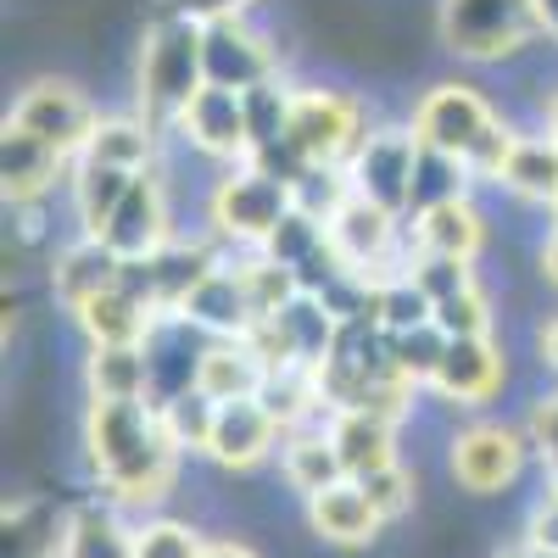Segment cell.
<instances>
[{
	"mask_svg": "<svg viewBox=\"0 0 558 558\" xmlns=\"http://www.w3.org/2000/svg\"><path fill=\"white\" fill-rule=\"evenodd\" d=\"M84 458L118 508H157L179 481V447L162 430L157 402H84Z\"/></svg>",
	"mask_w": 558,
	"mask_h": 558,
	"instance_id": "cell-1",
	"label": "cell"
},
{
	"mask_svg": "<svg viewBox=\"0 0 558 558\" xmlns=\"http://www.w3.org/2000/svg\"><path fill=\"white\" fill-rule=\"evenodd\" d=\"M547 223H558V207H553V213H547Z\"/></svg>",
	"mask_w": 558,
	"mask_h": 558,
	"instance_id": "cell-49",
	"label": "cell"
},
{
	"mask_svg": "<svg viewBox=\"0 0 558 558\" xmlns=\"http://www.w3.org/2000/svg\"><path fill=\"white\" fill-rule=\"evenodd\" d=\"M492 191L514 196L520 207H536V213L558 207V134L547 123H520L514 129Z\"/></svg>",
	"mask_w": 558,
	"mask_h": 558,
	"instance_id": "cell-17",
	"label": "cell"
},
{
	"mask_svg": "<svg viewBox=\"0 0 558 558\" xmlns=\"http://www.w3.org/2000/svg\"><path fill=\"white\" fill-rule=\"evenodd\" d=\"M68 173L73 157H62L57 146H45L17 123H0V191H7L12 213L45 207L57 191H68Z\"/></svg>",
	"mask_w": 558,
	"mask_h": 558,
	"instance_id": "cell-16",
	"label": "cell"
},
{
	"mask_svg": "<svg viewBox=\"0 0 558 558\" xmlns=\"http://www.w3.org/2000/svg\"><path fill=\"white\" fill-rule=\"evenodd\" d=\"M368 101L357 89L341 84H296L291 96V123H286V146L307 168H347L352 151L368 134Z\"/></svg>",
	"mask_w": 558,
	"mask_h": 558,
	"instance_id": "cell-7",
	"label": "cell"
},
{
	"mask_svg": "<svg viewBox=\"0 0 558 558\" xmlns=\"http://www.w3.org/2000/svg\"><path fill=\"white\" fill-rule=\"evenodd\" d=\"M96 118H101V107L84 96V84H78V78H57V73L28 78L17 96H12V107H7V123L28 129L34 140L57 146V151L73 157V162H78V151H84L89 129H96Z\"/></svg>",
	"mask_w": 558,
	"mask_h": 558,
	"instance_id": "cell-9",
	"label": "cell"
},
{
	"mask_svg": "<svg viewBox=\"0 0 558 558\" xmlns=\"http://www.w3.org/2000/svg\"><path fill=\"white\" fill-rule=\"evenodd\" d=\"M408 246H413V252H430V257L481 263V252L492 246V218H486V207H481V191L413 213V218H408Z\"/></svg>",
	"mask_w": 558,
	"mask_h": 558,
	"instance_id": "cell-18",
	"label": "cell"
},
{
	"mask_svg": "<svg viewBox=\"0 0 558 558\" xmlns=\"http://www.w3.org/2000/svg\"><path fill=\"white\" fill-rule=\"evenodd\" d=\"M202 558H263L257 547H246V542H207V553Z\"/></svg>",
	"mask_w": 558,
	"mask_h": 558,
	"instance_id": "cell-46",
	"label": "cell"
},
{
	"mask_svg": "<svg viewBox=\"0 0 558 558\" xmlns=\"http://www.w3.org/2000/svg\"><path fill=\"white\" fill-rule=\"evenodd\" d=\"M207 536L184 520H140L134 525V558H202Z\"/></svg>",
	"mask_w": 558,
	"mask_h": 558,
	"instance_id": "cell-37",
	"label": "cell"
},
{
	"mask_svg": "<svg viewBox=\"0 0 558 558\" xmlns=\"http://www.w3.org/2000/svg\"><path fill=\"white\" fill-rule=\"evenodd\" d=\"M441 352H447V336L436 330V318H430V324H418V330L386 336V357H391V368H397V380H408L413 391H425V386H430Z\"/></svg>",
	"mask_w": 558,
	"mask_h": 558,
	"instance_id": "cell-35",
	"label": "cell"
},
{
	"mask_svg": "<svg viewBox=\"0 0 558 558\" xmlns=\"http://www.w3.org/2000/svg\"><path fill=\"white\" fill-rule=\"evenodd\" d=\"M84 397L96 402H151L146 347H84Z\"/></svg>",
	"mask_w": 558,
	"mask_h": 558,
	"instance_id": "cell-29",
	"label": "cell"
},
{
	"mask_svg": "<svg viewBox=\"0 0 558 558\" xmlns=\"http://www.w3.org/2000/svg\"><path fill=\"white\" fill-rule=\"evenodd\" d=\"M536 123H547V129L558 134V84H553L547 96H542V107H536Z\"/></svg>",
	"mask_w": 558,
	"mask_h": 558,
	"instance_id": "cell-47",
	"label": "cell"
},
{
	"mask_svg": "<svg viewBox=\"0 0 558 558\" xmlns=\"http://www.w3.org/2000/svg\"><path fill=\"white\" fill-rule=\"evenodd\" d=\"M173 146H184L191 157H202L207 168H235L252 162V118H246V96L223 84H202L191 107L173 118Z\"/></svg>",
	"mask_w": 558,
	"mask_h": 558,
	"instance_id": "cell-10",
	"label": "cell"
},
{
	"mask_svg": "<svg viewBox=\"0 0 558 558\" xmlns=\"http://www.w3.org/2000/svg\"><path fill=\"white\" fill-rule=\"evenodd\" d=\"M536 363L547 368V375L558 380V313L536 324Z\"/></svg>",
	"mask_w": 558,
	"mask_h": 558,
	"instance_id": "cell-44",
	"label": "cell"
},
{
	"mask_svg": "<svg viewBox=\"0 0 558 558\" xmlns=\"http://www.w3.org/2000/svg\"><path fill=\"white\" fill-rule=\"evenodd\" d=\"M279 475H286V486H291L302 502H307V497H318L324 486L347 481V470H341V452H336L330 430H324V425L291 430V436H286V447H279Z\"/></svg>",
	"mask_w": 558,
	"mask_h": 558,
	"instance_id": "cell-30",
	"label": "cell"
},
{
	"mask_svg": "<svg viewBox=\"0 0 558 558\" xmlns=\"http://www.w3.org/2000/svg\"><path fill=\"white\" fill-rule=\"evenodd\" d=\"M413 168H418V134L408 129V118H375L347 162V179H352V196H368L408 218Z\"/></svg>",
	"mask_w": 558,
	"mask_h": 558,
	"instance_id": "cell-11",
	"label": "cell"
},
{
	"mask_svg": "<svg viewBox=\"0 0 558 558\" xmlns=\"http://www.w3.org/2000/svg\"><path fill=\"white\" fill-rule=\"evenodd\" d=\"M430 313H436V302L413 286L408 268L391 274V279H380V286H368V318H375L386 336L418 330V324H430Z\"/></svg>",
	"mask_w": 558,
	"mask_h": 558,
	"instance_id": "cell-33",
	"label": "cell"
},
{
	"mask_svg": "<svg viewBox=\"0 0 558 558\" xmlns=\"http://www.w3.org/2000/svg\"><path fill=\"white\" fill-rule=\"evenodd\" d=\"M168 146H173L168 129H157L146 112L123 107V112H101L96 118V129H89L78 157L101 162V168H123V173H151V168H162Z\"/></svg>",
	"mask_w": 558,
	"mask_h": 558,
	"instance_id": "cell-20",
	"label": "cell"
},
{
	"mask_svg": "<svg viewBox=\"0 0 558 558\" xmlns=\"http://www.w3.org/2000/svg\"><path fill=\"white\" fill-rule=\"evenodd\" d=\"M531 452L536 447H531L525 425L470 418V425L452 430V441H447V470H452V481L470 492V497H497V492H508V486L525 475Z\"/></svg>",
	"mask_w": 558,
	"mask_h": 558,
	"instance_id": "cell-8",
	"label": "cell"
},
{
	"mask_svg": "<svg viewBox=\"0 0 558 558\" xmlns=\"http://www.w3.org/2000/svg\"><path fill=\"white\" fill-rule=\"evenodd\" d=\"M279 447H286V425L257 397L218 402V425H213V447H207V458L218 470H257Z\"/></svg>",
	"mask_w": 558,
	"mask_h": 558,
	"instance_id": "cell-21",
	"label": "cell"
},
{
	"mask_svg": "<svg viewBox=\"0 0 558 558\" xmlns=\"http://www.w3.org/2000/svg\"><path fill=\"white\" fill-rule=\"evenodd\" d=\"M179 318H184V324H196V330H202L207 341H223V336H252V330H257V307H252V296H246V279H241L235 257L223 252V263L202 279V286H196L191 296H184Z\"/></svg>",
	"mask_w": 558,
	"mask_h": 558,
	"instance_id": "cell-22",
	"label": "cell"
},
{
	"mask_svg": "<svg viewBox=\"0 0 558 558\" xmlns=\"http://www.w3.org/2000/svg\"><path fill=\"white\" fill-rule=\"evenodd\" d=\"M363 492H368V502H375V514L391 525V520H402L408 508H413V475L402 470V458L397 463H386V470H375V475H363L357 481Z\"/></svg>",
	"mask_w": 558,
	"mask_h": 558,
	"instance_id": "cell-39",
	"label": "cell"
},
{
	"mask_svg": "<svg viewBox=\"0 0 558 558\" xmlns=\"http://www.w3.org/2000/svg\"><path fill=\"white\" fill-rule=\"evenodd\" d=\"M307 525L318 542H330V547H368L380 536V514H375V502H368V492L347 475L336 486H324L318 497H307Z\"/></svg>",
	"mask_w": 558,
	"mask_h": 558,
	"instance_id": "cell-25",
	"label": "cell"
},
{
	"mask_svg": "<svg viewBox=\"0 0 558 558\" xmlns=\"http://www.w3.org/2000/svg\"><path fill=\"white\" fill-rule=\"evenodd\" d=\"M207 84L202 62V23L179 12H151L134 45V73H129V107L146 112L157 129L173 134V118L191 107V96Z\"/></svg>",
	"mask_w": 558,
	"mask_h": 558,
	"instance_id": "cell-3",
	"label": "cell"
},
{
	"mask_svg": "<svg viewBox=\"0 0 558 558\" xmlns=\"http://www.w3.org/2000/svg\"><path fill=\"white\" fill-rule=\"evenodd\" d=\"M202 62H207V84L223 89H257L286 73V51L274 45L268 28H257V12L202 23Z\"/></svg>",
	"mask_w": 558,
	"mask_h": 558,
	"instance_id": "cell-12",
	"label": "cell"
},
{
	"mask_svg": "<svg viewBox=\"0 0 558 558\" xmlns=\"http://www.w3.org/2000/svg\"><path fill=\"white\" fill-rule=\"evenodd\" d=\"M324 430H330V441L341 452V470L352 481L397 463V418L380 413V408H330Z\"/></svg>",
	"mask_w": 558,
	"mask_h": 558,
	"instance_id": "cell-24",
	"label": "cell"
},
{
	"mask_svg": "<svg viewBox=\"0 0 558 558\" xmlns=\"http://www.w3.org/2000/svg\"><path fill=\"white\" fill-rule=\"evenodd\" d=\"M508 386V347L492 336H458L447 341L441 363H436V375H430V397L447 402V408H463V413H475L486 402H497Z\"/></svg>",
	"mask_w": 558,
	"mask_h": 558,
	"instance_id": "cell-15",
	"label": "cell"
},
{
	"mask_svg": "<svg viewBox=\"0 0 558 558\" xmlns=\"http://www.w3.org/2000/svg\"><path fill=\"white\" fill-rule=\"evenodd\" d=\"M324 241H330V257L347 279L357 286H380V279L402 274L413 246H408V218L368 202V196H347L330 218H324Z\"/></svg>",
	"mask_w": 558,
	"mask_h": 558,
	"instance_id": "cell-6",
	"label": "cell"
},
{
	"mask_svg": "<svg viewBox=\"0 0 558 558\" xmlns=\"http://www.w3.org/2000/svg\"><path fill=\"white\" fill-rule=\"evenodd\" d=\"M68 318H73V330L84 336V347H146L162 313L140 296L129 279H118L112 291L89 296V302H84L78 313H68Z\"/></svg>",
	"mask_w": 558,
	"mask_h": 558,
	"instance_id": "cell-23",
	"label": "cell"
},
{
	"mask_svg": "<svg viewBox=\"0 0 558 558\" xmlns=\"http://www.w3.org/2000/svg\"><path fill=\"white\" fill-rule=\"evenodd\" d=\"M531 12H536V28H542V51L558 57V0H531Z\"/></svg>",
	"mask_w": 558,
	"mask_h": 558,
	"instance_id": "cell-45",
	"label": "cell"
},
{
	"mask_svg": "<svg viewBox=\"0 0 558 558\" xmlns=\"http://www.w3.org/2000/svg\"><path fill=\"white\" fill-rule=\"evenodd\" d=\"M118 279H123V257L101 235H68L45 263V286H51V302L62 313H78L89 296L112 291Z\"/></svg>",
	"mask_w": 558,
	"mask_h": 558,
	"instance_id": "cell-19",
	"label": "cell"
},
{
	"mask_svg": "<svg viewBox=\"0 0 558 558\" xmlns=\"http://www.w3.org/2000/svg\"><path fill=\"white\" fill-rule=\"evenodd\" d=\"M525 436H531V447H536V458L547 463V470H558V386L542 391V397L531 402V413H525Z\"/></svg>",
	"mask_w": 558,
	"mask_h": 558,
	"instance_id": "cell-40",
	"label": "cell"
},
{
	"mask_svg": "<svg viewBox=\"0 0 558 558\" xmlns=\"http://www.w3.org/2000/svg\"><path fill=\"white\" fill-rule=\"evenodd\" d=\"M436 330L447 336V341H458V336H492L497 330V302H492V291H486V279H475V286H463V291H452L447 302H436Z\"/></svg>",
	"mask_w": 558,
	"mask_h": 558,
	"instance_id": "cell-36",
	"label": "cell"
},
{
	"mask_svg": "<svg viewBox=\"0 0 558 558\" xmlns=\"http://www.w3.org/2000/svg\"><path fill=\"white\" fill-rule=\"evenodd\" d=\"M520 547L558 558V502H553V497H536V502H531L525 531H520Z\"/></svg>",
	"mask_w": 558,
	"mask_h": 558,
	"instance_id": "cell-42",
	"label": "cell"
},
{
	"mask_svg": "<svg viewBox=\"0 0 558 558\" xmlns=\"http://www.w3.org/2000/svg\"><path fill=\"white\" fill-rule=\"evenodd\" d=\"M268 380V363L263 352L252 347V336H223V341H207L202 347V363H196V386L213 397V402H246L257 397Z\"/></svg>",
	"mask_w": 558,
	"mask_h": 558,
	"instance_id": "cell-26",
	"label": "cell"
},
{
	"mask_svg": "<svg viewBox=\"0 0 558 558\" xmlns=\"http://www.w3.org/2000/svg\"><path fill=\"white\" fill-rule=\"evenodd\" d=\"M497 558H508V553H497Z\"/></svg>",
	"mask_w": 558,
	"mask_h": 558,
	"instance_id": "cell-50",
	"label": "cell"
},
{
	"mask_svg": "<svg viewBox=\"0 0 558 558\" xmlns=\"http://www.w3.org/2000/svg\"><path fill=\"white\" fill-rule=\"evenodd\" d=\"M157 7L191 17V23H223V17H252L263 0H157Z\"/></svg>",
	"mask_w": 558,
	"mask_h": 558,
	"instance_id": "cell-41",
	"label": "cell"
},
{
	"mask_svg": "<svg viewBox=\"0 0 558 558\" xmlns=\"http://www.w3.org/2000/svg\"><path fill=\"white\" fill-rule=\"evenodd\" d=\"M430 28L458 68H514L542 45L531 0H436Z\"/></svg>",
	"mask_w": 558,
	"mask_h": 558,
	"instance_id": "cell-5",
	"label": "cell"
},
{
	"mask_svg": "<svg viewBox=\"0 0 558 558\" xmlns=\"http://www.w3.org/2000/svg\"><path fill=\"white\" fill-rule=\"evenodd\" d=\"M173 235H184L179 229V213H173V179H168V162L140 173L129 184L123 207L112 213V223L101 229V241L123 257V263H146L151 252H162Z\"/></svg>",
	"mask_w": 558,
	"mask_h": 558,
	"instance_id": "cell-13",
	"label": "cell"
},
{
	"mask_svg": "<svg viewBox=\"0 0 558 558\" xmlns=\"http://www.w3.org/2000/svg\"><path fill=\"white\" fill-rule=\"evenodd\" d=\"M157 413H162L168 441H173L184 458H196V452L207 458V447H213V425H218V402H213L202 386L162 397V402H157Z\"/></svg>",
	"mask_w": 558,
	"mask_h": 558,
	"instance_id": "cell-31",
	"label": "cell"
},
{
	"mask_svg": "<svg viewBox=\"0 0 558 558\" xmlns=\"http://www.w3.org/2000/svg\"><path fill=\"white\" fill-rule=\"evenodd\" d=\"M408 279L418 291H425L430 302H447L452 291L475 286L481 279V263H458V257H430V252H413L408 257Z\"/></svg>",
	"mask_w": 558,
	"mask_h": 558,
	"instance_id": "cell-38",
	"label": "cell"
},
{
	"mask_svg": "<svg viewBox=\"0 0 558 558\" xmlns=\"http://www.w3.org/2000/svg\"><path fill=\"white\" fill-rule=\"evenodd\" d=\"M536 279L547 291H558V223H547V235L536 241Z\"/></svg>",
	"mask_w": 558,
	"mask_h": 558,
	"instance_id": "cell-43",
	"label": "cell"
},
{
	"mask_svg": "<svg viewBox=\"0 0 558 558\" xmlns=\"http://www.w3.org/2000/svg\"><path fill=\"white\" fill-rule=\"evenodd\" d=\"M140 173H123V168H101V162H73V173H68V191H62V202H68V218H73V235H101V229L112 223V213L123 207V196H129V184H134Z\"/></svg>",
	"mask_w": 558,
	"mask_h": 558,
	"instance_id": "cell-28",
	"label": "cell"
},
{
	"mask_svg": "<svg viewBox=\"0 0 558 558\" xmlns=\"http://www.w3.org/2000/svg\"><path fill=\"white\" fill-rule=\"evenodd\" d=\"M542 497H553V502H558V470H547V486H542Z\"/></svg>",
	"mask_w": 558,
	"mask_h": 558,
	"instance_id": "cell-48",
	"label": "cell"
},
{
	"mask_svg": "<svg viewBox=\"0 0 558 558\" xmlns=\"http://www.w3.org/2000/svg\"><path fill=\"white\" fill-rule=\"evenodd\" d=\"M408 129L418 134L425 151H441V157H458L470 168V179L481 191L497 184V168L508 157V140H514V118H508L481 84L470 78H430L418 96L408 101Z\"/></svg>",
	"mask_w": 558,
	"mask_h": 558,
	"instance_id": "cell-2",
	"label": "cell"
},
{
	"mask_svg": "<svg viewBox=\"0 0 558 558\" xmlns=\"http://www.w3.org/2000/svg\"><path fill=\"white\" fill-rule=\"evenodd\" d=\"M296 191L263 162H235L213 168L202 191V235H213L223 252H263L274 229L291 218Z\"/></svg>",
	"mask_w": 558,
	"mask_h": 558,
	"instance_id": "cell-4",
	"label": "cell"
},
{
	"mask_svg": "<svg viewBox=\"0 0 558 558\" xmlns=\"http://www.w3.org/2000/svg\"><path fill=\"white\" fill-rule=\"evenodd\" d=\"M218 263H223V246L196 229V235H173V241H168L162 252H151L146 263H123V279L168 318V313L184 307V296H191Z\"/></svg>",
	"mask_w": 558,
	"mask_h": 558,
	"instance_id": "cell-14",
	"label": "cell"
},
{
	"mask_svg": "<svg viewBox=\"0 0 558 558\" xmlns=\"http://www.w3.org/2000/svg\"><path fill=\"white\" fill-rule=\"evenodd\" d=\"M57 558H134V525L112 497L78 502L57 531Z\"/></svg>",
	"mask_w": 558,
	"mask_h": 558,
	"instance_id": "cell-27",
	"label": "cell"
},
{
	"mask_svg": "<svg viewBox=\"0 0 558 558\" xmlns=\"http://www.w3.org/2000/svg\"><path fill=\"white\" fill-rule=\"evenodd\" d=\"M470 191H481V184L470 179V168H463L458 157H441V151H425V146H418L408 218H413V213H425V207H441V202H452V196H470Z\"/></svg>",
	"mask_w": 558,
	"mask_h": 558,
	"instance_id": "cell-34",
	"label": "cell"
},
{
	"mask_svg": "<svg viewBox=\"0 0 558 558\" xmlns=\"http://www.w3.org/2000/svg\"><path fill=\"white\" fill-rule=\"evenodd\" d=\"M229 257H235V268H241V279H246V296H252V307H257V324L274 318L279 307H291V302L302 296L296 268H286L279 257H268V252H229Z\"/></svg>",
	"mask_w": 558,
	"mask_h": 558,
	"instance_id": "cell-32",
	"label": "cell"
}]
</instances>
